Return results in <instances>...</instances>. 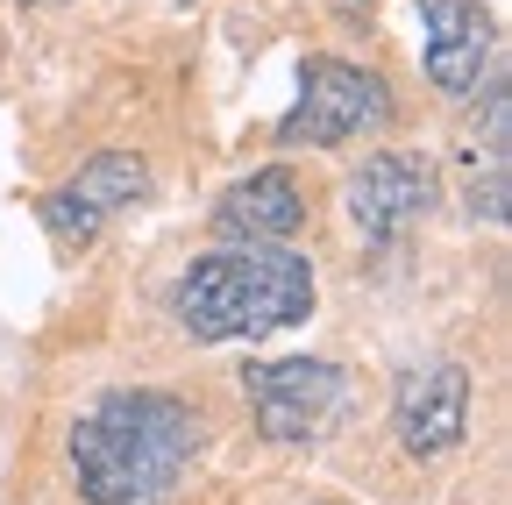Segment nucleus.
I'll use <instances>...</instances> for the list:
<instances>
[{"label":"nucleus","mask_w":512,"mask_h":505,"mask_svg":"<svg viewBox=\"0 0 512 505\" xmlns=\"http://www.w3.org/2000/svg\"><path fill=\"white\" fill-rule=\"evenodd\" d=\"M420 22H427V79L441 93H477L491 72V15L477 0H420Z\"/></svg>","instance_id":"7"},{"label":"nucleus","mask_w":512,"mask_h":505,"mask_svg":"<svg viewBox=\"0 0 512 505\" xmlns=\"http://www.w3.org/2000/svg\"><path fill=\"white\" fill-rule=\"evenodd\" d=\"M214 228L228 242H292L306 228V185L285 171V164H264V171H249L235 178L221 207H214Z\"/></svg>","instance_id":"8"},{"label":"nucleus","mask_w":512,"mask_h":505,"mask_svg":"<svg viewBox=\"0 0 512 505\" xmlns=\"http://www.w3.org/2000/svg\"><path fill=\"white\" fill-rule=\"evenodd\" d=\"M64 456L86 505H164L200 456V420L178 392L157 385L107 392L72 420Z\"/></svg>","instance_id":"1"},{"label":"nucleus","mask_w":512,"mask_h":505,"mask_svg":"<svg viewBox=\"0 0 512 505\" xmlns=\"http://www.w3.org/2000/svg\"><path fill=\"white\" fill-rule=\"evenodd\" d=\"M463 200H470V221H491V228L512 221V185H505V164H498V157H484V178L470 171Z\"/></svg>","instance_id":"11"},{"label":"nucleus","mask_w":512,"mask_h":505,"mask_svg":"<svg viewBox=\"0 0 512 505\" xmlns=\"http://www.w3.org/2000/svg\"><path fill=\"white\" fill-rule=\"evenodd\" d=\"M171 313L192 342H242L299 328L313 313V264L285 242H235L185 264L171 285Z\"/></svg>","instance_id":"2"},{"label":"nucleus","mask_w":512,"mask_h":505,"mask_svg":"<svg viewBox=\"0 0 512 505\" xmlns=\"http://www.w3.org/2000/svg\"><path fill=\"white\" fill-rule=\"evenodd\" d=\"M434 200V164L406 157V150H377L363 157V171L349 178V221L363 228L370 249H392Z\"/></svg>","instance_id":"6"},{"label":"nucleus","mask_w":512,"mask_h":505,"mask_svg":"<svg viewBox=\"0 0 512 505\" xmlns=\"http://www.w3.org/2000/svg\"><path fill=\"white\" fill-rule=\"evenodd\" d=\"M342 8H363V0H342Z\"/></svg>","instance_id":"13"},{"label":"nucleus","mask_w":512,"mask_h":505,"mask_svg":"<svg viewBox=\"0 0 512 505\" xmlns=\"http://www.w3.org/2000/svg\"><path fill=\"white\" fill-rule=\"evenodd\" d=\"M377 129H392V86L370 65H349V57H306L299 93L278 121V143L285 150H342Z\"/></svg>","instance_id":"3"},{"label":"nucleus","mask_w":512,"mask_h":505,"mask_svg":"<svg viewBox=\"0 0 512 505\" xmlns=\"http://www.w3.org/2000/svg\"><path fill=\"white\" fill-rule=\"evenodd\" d=\"M36 214H43V228L57 235V249H86L100 228H107V214L93 207V200H79L72 185H57V193H43L36 200Z\"/></svg>","instance_id":"10"},{"label":"nucleus","mask_w":512,"mask_h":505,"mask_svg":"<svg viewBox=\"0 0 512 505\" xmlns=\"http://www.w3.org/2000/svg\"><path fill=\"white\" fill-rule=\"evenodd\" d=\"M342 370L320 356H264L242 363V399L256 413V434L264 441H313L342 413Z\"/></svg>","instance_id":"4"},{"label":"nucleus","mask_w":512,"mask_h":505,"mask_svg":"<svg viewBox=\"0 0 512 505\" xmlns=\"http://www.w3.org/2000/svg\"><path fill=\"white\" fill-rule=\"evenodd\" d=\"M392 434H399V449L420 456V463L463 449V434H470V370L463 363L406 370L399 399H392Z\"/></svg>","instance_id":"5"},{"label":"nucleus","mask_w":512,"mask_h":505,"mask_svg":"<svg viewBox=\"0 0 512 505\" xmlns=\"http://www.w3.org/2000/svg\"><path fill=\"white\" fill-rule=\"evenodd\" d=\"M22 8H50V0H22Z\"/></svg>","instance_id":"12"},{"label":"nucleus","mask_w":512,"mask_h":505,"mask_svg":"<svg viewBox=\"0 0 512 505\" xmlns=\"http://www.w3.org/2000/svg\"><path fill=\"white\" fill-rule=\"evenodd\" d=\"M72 193H79V200H93L100 214L143 207V200H150V164H143L136 150H100V157H86V164H79Z\"/></svg>","instance_id":"9"}]
</instances>
